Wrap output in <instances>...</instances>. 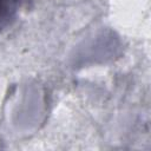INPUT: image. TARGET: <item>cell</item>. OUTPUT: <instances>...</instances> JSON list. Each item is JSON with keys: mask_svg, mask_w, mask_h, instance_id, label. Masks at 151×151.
<instances>
[{"mask_svg": "<svg viewBox=\"0 0 151 151\" xmlns=\"http://www.w3.org/2000/svg\"><path fill=\"white\" fill-rule=\"evenodd\" d=\"M25 0H0V31L7 27L15 18L19 7Z\"/></svg>", "mask_w": 151, "mask_h": 151, "instance_id": "6da1fadb", "label": "cell"}]
</instances>
